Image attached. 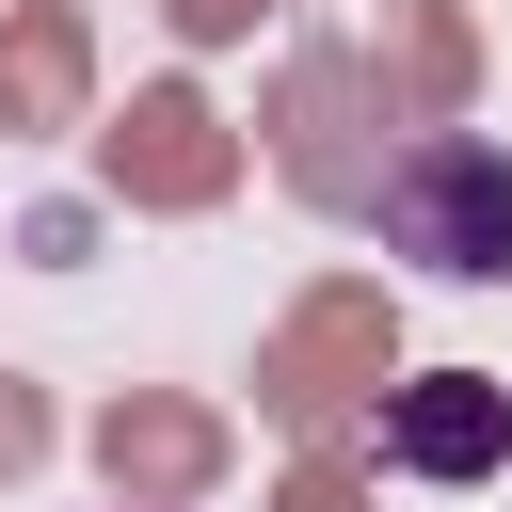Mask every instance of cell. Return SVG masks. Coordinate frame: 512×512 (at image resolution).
I'll return each instance as SVG.
<instances>
[{
  "label": "cell",
  "mask_w": 512,
  "mask_h": 512,
  "mask_svg": "<svg viewBox=\"0 0 512 512\" xmlns=\"http://www.w3.org/2000/svg\"><path fill=\"white\" fill-rule=\"evenodd\" d=\"M368 224H384V256H416L432 288H496V272H512V144H480V128H416V144L384 160Z\"/></svg>",
  "instance_id": "1"
},
{
  "label": "cell",
  "mask_w": 512,
  "mask_h": 512,
  "mask_svg": "<svg viewBox=\"0 0 512 512\" xmlns=\"http://www.w3.org/2000/svg\"><path fill=\"white\" fill-rule=\"evenodd\" d=\"M384 464H400V480H496V464H512V384H480V368L400 384V400H384Z\"/></svg>",
  "instance_id": "2"
}]
</instances>
